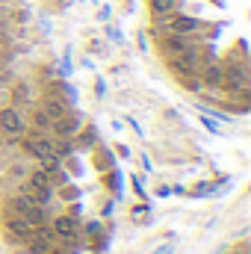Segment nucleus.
I'll return each instance as SVG.
<instances>
[{"mask_svg":"<svg viewBox=\"0 0 251 254\" xmlns=\"http://www.w3.org/2000/svg\"><path fill=\"white\" fill-rule=\"evenodd\" d=\"M0 127H3V133H9V136H24V119H21V113L15 110V107H6V110H0Z\"/></svg>","mask_w":251,"mask_h":254,"instance_id":"1","label":"nucleus"},{"mask_svg":"<svg viewBox=\"0 0 251 254\" xmlns=\"http://www.w3.org/2000/svg\"><path fill=\"white\" fill-rule=\"evenodd\" d=\"M51 231H54L60 240H65V243H74V240H77V234H80V228H77V219H74V216H57V219H54V225H51Z\"/></svg>","mask_w":251,"mask_h":254,"instance_id":"2","label":"nucleus"},{"mask_svg":"<svg viewBox=\"0 0 251 254\" xmlns=\"http://www.w3.org/2000/svg\"><path fill=\"white\" fill-rule=\"evenodd\" d=\"M169 27H172L175 36H189V33H198V30H201V21L192 18V15H175V18L169 21Z\"/></svg>","mask_w":251,"mask_h":254,"instance_id":"3","label":"nucleus"},{"mask_svg":"<svg viewBox=\"0 0 251 254\" xmlns=\"http://www.w3.org/2000/svg\"><path fill=\"white\" fill-rule=\"evenodd\" d=\"M201 80H204V86L219 89V86H225V68H222L219 63H210L204 71H201Z\"/></svg>","mask_w":251,"mask_h":254,"instance_id":"4","label":"nucleus"},{"mask_svg":"<svg viewBox=\"0 0 251 254\" xmlns=\"http://www.w3.org/2000/svg\"><path fill=\"white\" fill-rule=\"evenodd\" d=\"M51 125H54V133H57V136H63V139H71V136L80 130V119H74V116L68 113V116L57 119V122H51Z\"/></svg>","mask_w":251,"mask_h":254,"instance_id":"5","label":"nucleus"},{"mask_svg":"<svg viewBox=\"0 0 251 254\" xmlns=\"http://www.w3.org/2000/svg\"><path fill=\"white\" fill-rule=\"evenodd\" d=\"M6 228H9V234H12V237H21V240H24V237H33V228L27 225V219H24V216H12V219L6 222Z\"/></svg>","mask_w":251,"mask_h":254,"instance_id":"6","label":"nucleus"},{"mask_svg":"<svg viewBox=\"0 0 251 254\" xmlns=\"http://www.w3.org/2000/svg\"><path fill=\"white\" fill-rule=\"evenodd\" d=\"M48 187H54V184H51V175H48V172H42V169L30 172V178H27V190L36 192V190H48Z\"/></svg>","mask_w":251,"mask_h":254,"instance_id":"7","label":"nucleus"},{"mask_svg":"<svg viewBox=\"0 0 251 254\" xmlns=\"http://www.w3.org/2000/svg\"><path fill=\"white\" fill-rule=\"evenodd\" d=\"M45 113H48V119H51V122H57V119H63V116H68V113H71V107H68L65 101L51 98V101L45 104Z\"/></svg>","mask_w":251,"mask_h":254,"instance_id":"8","label":"nucleus"},{"mask_svg":"<svg viewBox=\"0 0 251 254\" xmlns=\"http://www.w3.org/2000/svg\"><path fill=\"white\" fill-rule=\"evenodd\" d=\"M166 51H169V54H187L189 42L184 39V36H172V39L166 42Z\"/></svg>","mask_w":251,"mask_h":254,"instance_id":"9","label":"nucleus"},{"mask_svg":"<svg viewBox=\"0 0 251 254\" xmlns=\"http://www.w3.org/2000/svg\"><path fill=\"white\" fill-rule=\"evenodd\" d=\"M151 12L154 15H169V12H175V0H151Z\"/></svg>","mask_w":251,"mask_h":254,"instance_id":"10","label":"nucleus"},{"mask_svg":"<svg viewBox=\"0 0 251 254\" xmlns=\"http://www.w3.org/2000/svg\"><path fill=\"white\" fill-rule=\"evenodd\" d=\"M39 169H42V172H48V175H54V172L60 169V160H57L54 154H48V157H39Z\"/></svg>","mask_w":251,"mask_h":254,"instance_id":"11","label":"nucleus"},{"mask_svg":"<svg viewBox=\"0 0 251 254\" xmlns=\"http://www.w3.org/2000/svg\"><path fill=\"white\" fill-rule=\"evenodd\" d=\"M33 122H36L39 127H48V125H51V119H48V113H36V116H33Z\"/></svg>","mask_w":251,"mask_h":254,"instance_id":"12","label":"nucleus"},{"mask_svg":"<svg viewBox=\"0 0 251 254\" xmlns=\"http://www.w3.org/2000/svg\"><path fill=\"white\" fill-rule=\"evenodd\" d=\"M204 125L210 127V130H213V133H219V125H216V122H210V119H204Z\"/></svg>","mask_w":251,"mask_h":254,"instance_id":"13","label":"nucleus"},{"mask_svg":"<svg viewBox=\"0 0 251 254\" xmlns=\"http://www.w3.org/2000/svg\"><path fill=\"white\" fill-rule=\"evenodd\" d=\"M157 254H172V246H163V249H160Z\"/></svg>","mask_w":251,"mask_h":254,"instance_id":"14","label":"nucleus"}]
</instances>
